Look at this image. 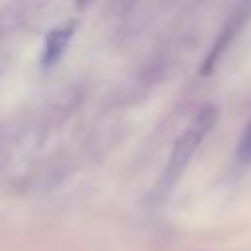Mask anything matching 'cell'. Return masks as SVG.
Instances as JSON below:
<instances>
[{"instance_id":"3957f363","label":"cell","mask_w":251,"mask_h":251,"mask_svg":"<svg viewBox=\"0 0 251 251\" xmlns=\"http://www.w3.org/2000/svg\"><path fill=\"white\" fill-rule=\"evenodd\" d=\"M245 18H247V14H245V10H243V6H241V8L229 18V22L226 24V27L222 29L218 41L214 43L212 51L208 53V57H206V61H204V65H202V69H200V75H208V73L214 71V67H216V63H218L222 51L229 45V41L233 39V35L239 31V27H241V24L245 22Z\"/></svg>"},{"instance_id":"7a4b0ae2","label":"cell","mask_w":251,"mask_h":251,"mask_svg":"<svg viewBox=\"0 0 251 251\" xmlns=\"http://www.w3.org/2000/svg\"><path fill=\"white\" fill-rule=\"evenodd\" d=\"M75 29H76V22L75 20H69V22H63L59 25H55L45 41H43V51H41V65L47 69V67H53L61 57L63 53L67 51L73 35H75Z\"/></svg>"},{"instance_id":"277c9868","label":"cell","mask_w":251,"mask_h":251,"mask_svg":"<svg viewBox=\"0 0 251 251\" xmlns=\"http://www.w3.org/2000/svg\"><path fill=\"white\" fill-rule=\"evenodd\" d=\"M235 157H237L239 163L251 161V118H249V122L245 126V131L239 137V143H237V149H235Z\"/></svg>"},{"instance_id":"6da1fadb","label":"cell","mask_w":251,"mask_h":251,"mask_svg":"<svg viewBox=\"0 0 251 251\" xmlns=\"http://www.w3.org/2000/svg\"><path fill=\"white\" fill-rule=\"evenodd\" d=\"M216 122H218V108L208 104V106H204V108L198 110V114L190 120V124L186 126V129L176 137V141L173 145V151L169 155V163H167V167L163 171L161 186L165 190L171 188L180 178V175L184 173V169L190 163L192 155L200 147L202 139L216 126Z\"/></svg>"}]
</instances>
